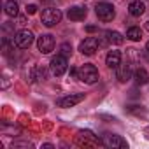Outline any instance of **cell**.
<instances>
[{"label": "cell", "instance_id": "27", "mask_svg": "<svg viewBox=\"0 0 149 149\" xmlns=\"http://www.w3.org/2000/svg\"><path fill=\"white\" fill-rule=\"evenodd\" d=\"M40 2H51V0H40Z\"/></svg>", "mask_w": 149, "mask_h": 149}, {"label": "cell", "instance_id": "25", "mask_svg": "<svg viewBox=\"0 0 149 149\" xmlns=\"http://www.w3.org/2000/svg\"><path fill=\"white\" fill-rule=\"evenodd\" d=\"M146 49H147V53H149V42H147V46H146Z\"/></svg>", "mask_w": 149, "mask_h": 149}, {"label": "cell", "instance_id": "12", "mask_svg": "<svg viewBox=\"0 0 149 149\" xmlns=\"http://www.w3.org/2000/svg\"><path fill=\"white\" fill-rule=\"evenodd\" d=\"M105 63H107V67L109 68H118L119 67V63H121V53L119 51H109L107 53V58H105Z\"/></svg>", "mask_w": 149, "mask_h": 149}, {"label": "cell", "instance_id": "8", "mask_svg": "<svg viewBox=\"0 0 149 149\" xmlns=\"http://www.w3.org/2000/svg\"><path fill=\"white\" fill-rule=\"evenodd\" d=\"M54 37L51 35V33H44V35H40L39 37V40H37V46H39V51L42 53V54H49L53 49H54Z\"/></svg>", "mask_w": 149, "mask_h": 149}, {"label": "cell", "instance_id": "17", "mask_svg": "<svg viewBox=\"0 0 149 149\" xmlns=\"http://www.w3.org/2000/svg\"><path fill=\"white\" fill-rule=\"evenodd\" d=\"M79 137H81V139H84V144H91V146H95V144H98V142H100V140H98L91 132H90V130H81V132H79Z\"/></svg>", "mask_w": 149, "mask_h": 149}, {"label": "cell", "instance_id": "11", "mask_svg": "<svg viewBox=\"0 0 149 149\" xmlns=\"http://www.w3.org/2000/svg\"><path fill=\"white\" fill-rule=\"evenodd\" d=\"M116 76L119 79V83H126L130 77H132V63L130 61H125V63H119V67L116 68Z\"/></svg>", "mask_w": 149, "mask_h": 149}, {"label": "cell", "instance_id": "26", "mask_svg": "<svg viewBox=\"0 0 149 149\" xmlns=\"http://www.w3.org/2000/svg\"><path fill=\"white\" fill-rule=\"evenodd\" d=\"M146 28H147V30H149V21H147V25H146Z\"/></svg>", "mask_w": 149, "mask_h": 149}, {"label": "cell", "instance_id": "19", "mask_svg": "<svg viewBox=\"0 0 149 149\" xmlns=\"http://www.w3.org/2000/svg\"><path fill=\"white\" fill-rule=\"evenodd\" d=\"M128 112H132V114H135V116H146V114H147V111H146L142 105H130V107H128Z\"/></svg>", "mask_w": 149, "mask_h": 149}, {"label": "cell", "instance_id": "5", "mask_svg": "<svg viewBox=\"0 0 149 149\" xmlns=\"http://www.w3.org/2000/svg\"><path fill=\"white\" fill-rule=\"evenodd\" d=\"M95 13H97L98 19H102V21H112L114 16H116L114 6H112V4H107V2H100V4H97Z\"/></svg>", "mask_w": 149, "mask_h": 149}, {"label": "cell", "instance_id": "16", "mask_svg": "<svg viewBox=\"0 0 149 149\" xmlns=\"http://www.w3.org/2000/svg\"><path fill=\"white\" fill-rule=\"evenodd\" d=\"M4 11H6V14H7L9 18H16V16H18V13H19V9H18V4L14 2V0H9V2H6V6H4Z\"/></svg>", "mask_w": 149, "mask_h": 149}, {"label": "cell", "instance_id": "3", "mask_svg": "<svg viewBox=\"0 0 149 149\" xmlns=\"http://www.w3.org/2000/svg\"><path fill=\"white\" fill-rule=\"evenodd\" d=\"M67 67H68V61H67V56L65 54H56V56L51 58L49 68H51V72L54 74L56 77L63 76V74L67 72Z\"/></svg>", "mask_w": 149, "mask_h": 149}, {"label": "cell", "instance_id": "22", "mask_svg": "<svg viewBox=\"0 0 149 149\" xmlns=\"http://www.w3.org/2000/svg\"><path fill=\"white\" fill-rule=\"evenodd\" d=\"M35 11H37V6H33V4H30V6L26 7V13H28V14H35Z\"/></svg>", "mask_w": 149, "mask_h": 149}, {"label": "cell", "instance_id": "1", "mask_svg": "<svg viewBox=\"0 0 149 149\" xmlns=\"http://www.w3.org/2000/svg\"><path fill=\"white\" fill-rule=\"evenodd\" d=\"M77 79L83 81V83H86V84H95L98 81V70H97V67L91 65V63H84L79 68Z\"/></svg>", "mask_w": 149, "mask_h": 149}, {"label": "cell", "instance_id": "4", "mask_svg": "<svg viewBox=\"0 0 149 149\" xmlns=\"http://www.w3.org/2000/svg\"><path fill=\"white\" fill-rule=\"evenodd\" d=\"M102 144L105 147H111V149H126L128 147V142L123 137L114 135V133H105L102 137Z\"/></svg>", "mask_w": 149, "mask_h": 149}, {"label": "cell", "instance_id": "23", "mask_svg": "<svg viewBox=\"0 0 149 149\" xmlns=\"http://www.w3.org/2000/svg\"><path fill=\"white\" fill-rule=\"evenodd\" d=\"M86 30H88V32H95V30H97V26H93V25H88V26H86Z\"/></svg>", "mask_w": 149, "mask_h": 149}, {"label": "cell", "instance_id": "21", "mask_svg": "<svg viewBox=\"0 0 149 149\" xmlns=\"http://www.w3.org/2000/svg\"><path fill=\"white\" fill-rule=\"evenodd\" d=\"M60 51H61V54H65V56H68V54L72 53V46H70L68 42H65V44H61V47H60Z\"/></svg>", "mask_w": 149, "mask_h": 149}, {"label": "cell", "instance_id": "15", "mask_svg": "<svg viewBox=\"0 0 149 149\" xmlns=\"http://www.w3.org/2000/svg\"><path fill=\"white\" fill-rule=\"evenodd\" d=\"M105 35V39H107V42H111V44H123L125 42V37L119 33V32H114V30H109V32H105L104 33Z\"/></svg>", "mask_w": 149, "mask_h": 149}, {"label": "cell", "instance_id": "14", "mask_svg": "<svg viewBox=\"0 0 149 149\" xmlns=\"http://www.w3.org/2000/svg\"><path fill=\"white\" fill-rule=\"evenodd\" d=\"M128 13H130L133 18L142 16V14L146 13V6H144V2H140V0H135V2H132V4L128 6Z\"/></svg>", "mask_w": 149, "mask_h": 149}, {"label": "cell", "instance_id": "6", "mask_svg": "<svg viewBox=\"0 0 149 149\" xmlns=\"http://www.w3.org/2000/svg\"><path fill=\"white\" fill-rule=\"evenodd\" d=\"M33 42V33L30 30H19L16 35H14V44L19 47V49H26L30 47Z\"/></svg>", "mask_w": 149, "mask_h": 149}, {"label": "cell", "instance_id": "20", "mask_svg": "<svg viewBox=\"0 0 149 149\" xmlns=\"http://www.w3.org/2000/svg\"><path fill=\"white\" fill-rule=\"evenodd\" d=\"M35 81H46V68L44 67L35 68Z\"/></svg>", "mask_w": 149, "mask_h": 149}, {"label": "cell", "instance_id": "13", "mask_svg": "<svg viewBox=\"0 0 149 149\" xmlns=\"http://www.w3.org/2000/svg\"><path fill=\"white\" fill-rule=\"evenodd\" d=\"M133 79H135V83H137L139 86H144V84L149 83V74H147V70H146L144 67H139V68L133 72Z\"/></svg>", "mask_w": 149, "mask_h": 149}, {"label": "cell", "instance_id": "2", "mask_svg": "<svg viewBox=\"0 0 149 149\" xmlns=\"http://www.w3.org/2000/svg\"><path fill=\"white\" fill-rule=\"evenodd\" d=\"M40 21L44 26H54L61 21V13L60 9H54V7H49V9H44L42 11V16H40Z\"/></svg>", "mask_w": 149, "mask_h": 149}, {"label": "cell", "instance_id": "18", "mask_svg": "<svg viewBox=\"0 0 149 149\" xmlns=\"http://www.w3.org/2000/svg\"><path fill=\"white\" fill-rule=\"evenodd\" d=\"M126 37H128L130 40H140V39H142V30L137 28V26H132V28H128Z\"/></svg>", "mask_w": 149, "mask_h": 149}, {"label": "cell", "instance_id": "10", "mask_svg": "<svg viewBox=\"0 0 149 149\" xmlns=\"http://www.w3.org/2000/svg\"><path fill=\"white\" fill-rule=\"evenodd\" d=\"M67 16H68V19H72V21H83V19L88 16V11H86V7H83V6H74V7L68 9Z\"/></svg>", "mask_w": 149, "mask_h": 149}, {"label": "cell", "instance_id": "24", "mask_svg": "<svg viewBox=\"0 0 149 149\" xmlns=\"http://www.w3.org/2000/svg\"><path fill=\"white\" fill-rule=\"evenodd\" d=\"M146 137H147V139H149V126H147V128H146Z\"/></svg>", "mask_w": 149, "mask_h": 149}, {"label": "cell", "instance_id": "9", "mask_svg": "<svg viewBox=\"0 0 149 149\" xmlns=\"http://www.w3.org/2000/svg\"><path fill=\"white\" fill-rule=\"evenodd\" d=\"M84 100V93H74V95H67L63 98H60L56 102L58 107H63V109H68V107H74V105H77L79 102Z\"/></svg>", "mask_w": 149, "mask_h": 149}, {"label": "cell", "instance_id": "7", "mask_svg": "<svg viewBox=\"0 0 149 149\" xmlns=\"http://www.w3.org/2000/svg\"><path fill=\"white\" fill-rule=\"evenodd\" d=\"M98 47H100V42H98L95 37H88V39H84V40L79 44V51H81L83 54H86V56H93V54L98 51Z\"/></svg>", "mask_w": 149, "mask_h": 149}]
</instances>
